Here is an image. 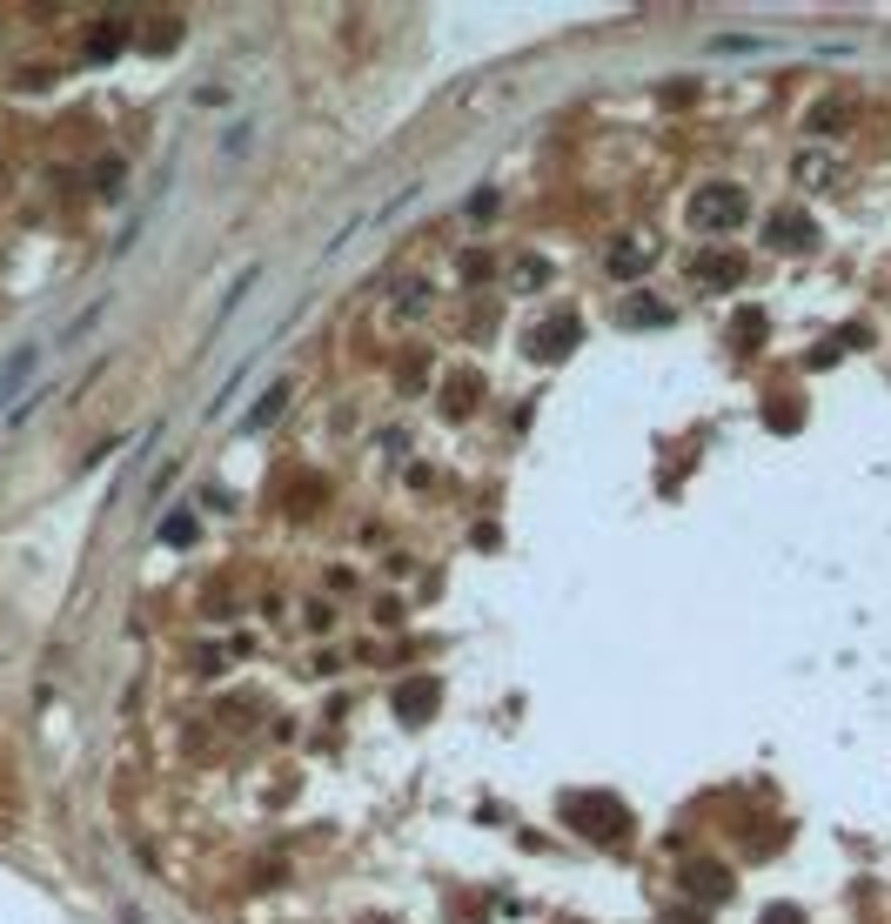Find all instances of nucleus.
<instances>
[{
    "label": "nucleus",
    "instance_id": "f257e3e1",
    "mask_svg": "<svg viewBox=\"0 0 891 924\" xmlns=\"http://www.w3.org/2000/svg\"><path fill=\"white\" fill-rule=\"evenodd\" d=\"M563 811H570V824H583V831L597 837V844H624L630 837V811L617 797H570Z\"/></svg>",
    "mask_w": 891,
    "mask_h": 924
},
{
    "label": "nucleus",
    "instance_id": "f03ea898",
    "mask_svg": "<svg viewBox=\"0 0 891 924\" xmlns=\"http://www.w3.org/2000/svg\"><path fill=\"white\" fill-rule=\"evenodd\" d=\"M751 215V201H744V188H697L691 201V228H704V235H724V228H737V221Z\"/></svg>",
    "mask_w": 891,
    "mask_h": 924
},
{
    "label": "nucleus",
    "instance_id": "7ed1b4c3",
    "mask_svg": "<svg viewBox=\"0 0 891 924\" xmlns=\"http://www.w3.org/2000/svg\"><path fill=\"white\" fill-rule=\"evenodd\" d=\"M684 884H691V898H704V904L731 898V871H724V864H704V858L684 864Z\"/></svg>",
    "mask_w": 891,
    "mask_h": 924
},
{
    "label": "nucleus",
    "instance_id": "20e7f679",
    "mask_svg": "<svg viewBox=\"0 0 891 924\" xmlns=\"http://www.w3.org/2000/svg\"><path fill=\"white\" fill-rule=\"evenodd\" d=\"M570 342H577V315H550V322H543V329L530 335V355H543V362H557V355L570 349Z\"/></svg>",
    "mask_w": 891,
    "mask_h": 924
},
{
    "label": "nucleus",
    "instance_id": "39448f33",
    "mask_svg": "<svg viewBox=\"0 0 891 924\" xmlns=\"http://www.w3.org/2000/svg\"><path fill=\"white\" fill-rule=\"evenodd\" d=\"M436 697H443V690H436V677H416V683H402V690H396V710L409 717V724H423L429 710H436Z\"/></svg>",
    "mask_w": 891,
    "mask_h": 924
},
{
    "label": "nucleus",
    "instance_id": "423d86ee",
    "mask_svg": "<svg viewBox=\"0 0 891 924\" xmlns=\"http://www.w3.org/2000/svg\"><path fill=\"white\" fill-rule=\"evenodd\" d=\"M771 242H798V248H811V242H818V221H811V215H804V208H784V215H771Z\"/></svg>",
    "mask_w": 891,
    "mask_h": 924
},
{
    "label": "nucleus",
    "instance_id": "0eeeda50",
    "mask_svg": "<svg viewBox=\"0 0 891 924\" xmlns=\"http://www.w3.org/2000/svg\"><path fill=\"white\" fill-rule=\"evenodd\" d=\"M737 275H744V262H737V255H697V282H717V288H731Z\"/></svg>",
    "mask_w": 891,
    "mask_h": 924
},
{
    "label": "nucleus",
    "instance_id": "6e6552de",
    "mask_svg": "<svg viewBox=\"0 0 891 924\" xmlns=\"http://www.w3.org/2000/svg\"><path fill=\"white\" fill-rule=\"evenodd\" d=\"M624 322H637V329H657V322H670V308H657V295H630Z\"/></svg>",
    "mask_w": 891,
    "mask_h": 924
},
{
    "label": "nucleus",
    "instance_id": "1a4fd4ad",
    "mask_svg": "<svg viewBox=\"0 0 891 924\" xmlns=\"http://www.w3.org/2000/svg\"><path fill=\"white\" fill-rule=\"evenodd\" d=\"M114 54H121V21H101L88 41V61H114Z\"/></svg>",
    "mask_w": 891,
    "mask_h": 924
},
{
    "label": "nucleus",
    "instance_id": "9d476101",
    "mask_svg": "<svg viewBox=\"0 0 891 924\" xmlns=\"http://www.w3.org/2000/svg\"><path fill=\"white\" fill-rule=\"evenodd\" d=\"M282 409H289V389H282V382H275V389H268V396H262V409H255V416H248V429H268V422L282 416Z\"/></svg>",
    "mask_w": 891,
    "mask_h": 924
},
{
    "label": "nucleus",
    "instance_id": "9b49d317",
    "mask_svg": "<svg viewBox=\"0 0 891 924\" xmlns=\"http://www.w3.org/2000/svg\"><path fill=\"white\" fill-rule=\"evenodd\" d=\"M161 543H195V509H175V523H161Z\"/></svg>",
    "mask_w": 891,
    "mask_h": 924
},
{
    "label": "nucleus",
    "instance_id": "f8f14e48",
    "mask_svg": "<svg viewBox=\"0 0 891 924\" xmlns=\"http://www.w3.org/2000/svg\"><path fill=\"white\" fill-rule=\"evenodd\" d=\"M644 268H650L644 248H610V275H644Z\"/></svg>",
    "mask_w": 891,
    "mask_h": 924
},
{
    "label": "nucleus",
    "instance_id": "ddd939ff",
    "mask_svg": "<svg viewBox=\"0 0 891 924\" xmlns=\"http://www.w3.org/2000/svg\"><path fill=\"white\" fill-rule=\"evenodd\" d=\"M27 375H34V349H21V355H14V369L0 375V389H14V382H27Z\"/></svg>",
    "mask_w": 891,
    "mask_h": 924
},
{
    "label": "nucleus",
    "instance_id": "4468645a",
    "mask_svg": "<svg viewBox=\"0 0 891 924\" xmlns=\"http://www.w3.org/2000/svg\"><path fill=\"white\" fill-rule=\"evenodd\" d=\"M94 188L114 195V188H121V161H101V168H94Z\"/></svg>",
    "mask_w": 891,
    "mask_h": 924
}]
</instances>
